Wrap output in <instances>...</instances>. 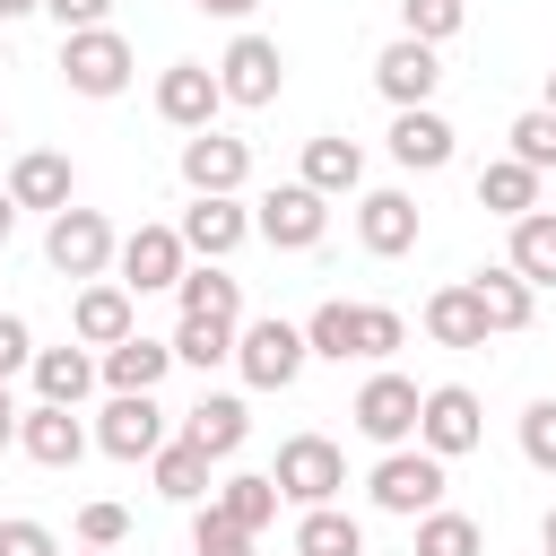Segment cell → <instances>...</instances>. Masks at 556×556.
<instances>
[{
    "label": "cell",
    "instance_id": "cell-44",
    "mask_svg": "<svg viewBox=\"0 0 556 556\" xmlns=\"http://www.w3.org/2000/svg\"><path fill=\"white\" fill-rule=\"evenodd\" d=\"M0 556H61L43 521H0Z\"/></svg>",
    "mask_w": 556,
    "mask_h": 556
},
{
    "label": "cell",
    "instance_id": "cell-6",
    "mask_svg": "<svg viewBox=\"0 0 556 556\" xmlns=\"http://www.w3.org/2000/svg\"><path fill=\"white\" fill-rule=\"evenodd\" d=\"M130 43L113 35V26H87V35H61V78L78 87V96H122L130 87Z\"/></svg>",
    "mask_w": 556,
    "mask_h": 556
},
{
    "label": "cell",
    "instance_id": "cell-8",
    "mask_svg": "<svg viewBox=\"0 0 556 556\" xmlns=\"http://www.w3.org/2000/svg\"><path fill=\"white\" fill-rule=\"evenodd\" d=\"M113 261H122V287H130V295H156V287H182L191 243H182V226H130Z\"/></svg>",
    "mask_w": 556,
    "mask_h": 556
},
{
    "label": "cell",
    "instance_id": "cell-16",
    "mask_svg": "<svg viewBox=\"0 0 556 556\" xmlns=\"http://www.w3.org/2000/svg\"><path fill=\"white\" fill-rule=\"evenodd\" d=\"M243 174H252L243 139H226V130H191L182 139V182L191 191H243Z\"/></svg>",
    "mask_w": 556,
    "mask_h": 556
},
{
    "label": "cell",
    "instance_id": "cell-50",
    "mask_svg": "<svg viewBox=\"0 0 556 556\" xmlns=\"http://www.w3.org/2000/svg\"><path fill=\"white\" fill-rule=\"evenodd\" d=\"M547 547H556V513H547Z\"/></svg>",
    "mask_w": 556,
    "mask_h": 556
},
{
    "label": "cell",
    "instance_id": "cell-40",
    "mask_svg": "<svg viewBox=\"0 0 556 556\" xmlns=\"http://www.w3.org/2000/svg\"><path fill=\"white\" fill-rule=\"evenodd\" d=\"M521 460L556 478V400H530L521 408Z\"/></svg>",
    "mask_w": 556,
    "mask_h": 556
},
{
    "label": "cell",
    "instance_id": "cell-54",
    "mask_svg": "<svg viewBox=\"0 0 556 556\" xmlns=\"http://www.w3.org/2000/svg\"><path fill=\"white\" fill-rule=\"evenodd\" d=\"M0 52H9V43H0Z\"/></svg>",
    "mask_w": 556,
    "mask_h": 556
},
{
    "label": "cell",
    "instance_id": "cell-45",
    "mask_svg": "<svg viewBox=\"0 0 556 556\" xmlns=\"http://www.w3.org/2000/svg\"><path fill=\"white\" fill-rule=\"evenodd\" d=\"M17 417H26V408H17V400H9V382H0V452L17 443Z\"/></svg>",
    "mask_w": 556,
    "mask_h": 556
},
{
    "label": "cell",
    "instance_id": "cell-28",
    "mask_svg": "<svg viewBox=\"0 0 556 556\" xmlns=\"http://www.w3.org/2000/svg\"><path fill=\"white\" fill-rule=\"evenodd\" d=\"M478 208H495V217H530V208H539V174H530L521 156H495V165L478 174Z\"/></svg>",
    "mask_w": 556,
    "mask_h": 556
},
{
    "label": "cell",
    "instance_id": "cell-27",
    "mask_svg": "<svg viewBox=\"0 0 556 556\" xmlns=\"http://www.w3.org/2000/svg\"><path fill=\"white\" fill-rule=\"evenodd\" d=\"M96 374H104V365H96L87 348H35V391L61 400V408H78V400L96 391Z\"/></svg>",
    "mask_w": 556,
    "mask_h": 556
},
{
    "label": "cell",
    "instance_id": "cell-42",
    "mask_svg": "<svg viewBox=\"0 0 556 556\" xmlns=\"http://www.w3.org/2000/svg\"><path fill=\"white\" fill-rule=\"evenodd\" d=\"M43 17H52L61 35H87V26H104V17H113V0H43Z\"/></svg>",
    "mask_w": 556,
    "mask_h": 556
},
{
    "label": "cell",
    "instance_id": "cell-2",
    "mask_svg": "<svg viewBox=\"0 0 556 556\" xmlns=\"http://www.w3.org/2000/svg\"><path fill=\"white\" fill-rule=\"evenodd\" d=\"M304 356H313V348H304V330H295V321H278V313L235 330V365H243V382H252V391H287V382L304 374Z\"/></svg>",
    "mask_w": 556,
    "mask_h": 556
},
{
    "label": "cell",
    "instance_id": "cell-4",
    "mask_svg": "<svg viewBox=\"0 0 556 556\" xmlns=\"http://www.w3.org/2000/svg\"><path fill=\"white\" fill-rule=\"evenodd\" d=\"M113 252H122V243H113L104 208H52V226H43V261H52L61 278H104Z\"/></svg>",
    "mask_w": 556,
    "mask_h": 556
},
{
    "label": "cell",
    "instance_id": "cell-48",
    "mask_svg": "<svg viewBox=\"0 0 556 556\" xmlns=\"http://www.w3.org/2000/svg\"><path fill=\"white\" fill-rule=\"evenodd\" d=\"M9 235H17V200L0 191V243H9Z\"/></svg>",
    "mask_w": 556,
    "mask_h": 556
},
{
    "label": "cell",
    "instance_id": "cell-25",
    "mask_svg": "<svg viewBox=\"0 0 556 556\" xmlns=\"http://www.w3.org/2000/svg\"><path fill=\"white\" fill-rule=\"evenodd\" d=\"M182 434H191L208 460H226V452H243V434H252V408H243L235 391H208V400L182 417Z\"/></svg>",
    "mask_w": 556,
    "mask_h": 556
},
{
    "label": "cell",
    "instance_id": "cell-17",
    "mask_svg": "<svg viewBox=\"0 0 556 556\" xmlns=\"http://www.w3.org/2000/svg\"><path fill=\"white\" fill-rule=\"evenodd\" d=\"M243 235H252V217L235 208V191H191V208H182V243H191L200 261H226Z\"/></svg>",
    "mask_w": 556,
    "mask_h": 556
},
{
    "label": "cell",
    "instance_id": "cell-38",
    "mask_svg": "<svg viewBox=\"0 0 556 556\" xmlns=\"http://www.w3.org/2000/svg\"><path fill=\"white\" fill-rule=\"evenodd\" d=\"M400 339H408V321L391 313V304H356V356H400Z\"/></svg>",
    "mask_w": 556,
    "mask_h": 556
},
{
    "label": "cell",
    "instance_id": "cell-5",
    "mask_svg": "<svg viewBox=\"0 0 556 556\" xmlns=\"http://www.w3.org/2000/svg\"><path fill=\"white\" fill-rule=\"evenodd\" d=\"M269 478H278V495H287V504H330V495L348 486V460H339V443H330V434H287Z\"/></svg>",
    "mask_w": 556,
    "mask_h": 556
},
{
    "label": "cell",
    "instance_id": "cell-1",
    "mask_svg": "<svg viewBox=\"0 0 556 556\" xmlns=\"http://www.w3.org/2000/svg\"><path fill=\"white\" fill-rule=\"evenodd\" d=\"M252 235H261V243H278V252H313V243L330 235V200H321L313 182H278V191H261Z\"/></svg>",
    "mask_w": 556,
    "mask_h": 556
},
{
    "label": "cell",
    "instance_id": "cell-21",
    "mask_svg": "<svg viewBox=\"0 0 556 556\" xmlns=\"http://www.w3.org/2000/svg\"><path fill=\"white\" fill-rule=\"evenodd\" d=\"M96 365H104V391H156V382L174 374V339H148V330H130V339H113Z\"/></svg>",
    "mask_w": 556,
    "mask_h": 556
},
{
    "label": "cell",
    "instance_id": "cell-52",
    "mask_svg": "<svg viewBox=\"0 0 556 556\" xmlns=\"http://www.w3.org/2000/svg\"><path fill=\"white\" fill-rule=\"evenodd\" d=\"M0 139H9V122H0Z\"/></svg>",
    "mask_w": 556,
    "mask_h": 556
},
{
    "label": "cell",
    "instance_id": "cell-29",
    "mask_svg": "<svg viewBox=\"0 0 556 556\" xmlns=\"http://www.w3.org/2000/svg\"><path fill=\"white\" fill-rule=\"evenodd\" d=\"M182 313H208V321H243V278H226L217 261H200V269H182Z\"/></svg>",
    "mask_w": 556,
    "mask_h": 556
},
{
    "label": "cell",
    "instance_id": "cell-51",
    "mask_svg": "<svg viewBox=\"0 0 556 556\" xmlns=\"http://www.w3.org/2000/svg\"><path fill=\"white\" fill-rule=\"evenodd\" d=\"M87 556H113V547H87Z\"/></svg>",
    "mask_w": 556,
    "mask_h": 556
},
{
    "label": "cell",
    "instance_id": "cell-47",
    "mask_svg": "<svg viewBox=\"0 0 556 556\" xmlns=\"http://www.w3.org/2000/svg\"><path fill=\"white\" fill-rule=\"evenodd\" d=\"M35 9H43V0H0V26H9V17H35Z\"/></svg>",
    "mask_w": 556,
    "mask_h": 556
},
{
    "label": "cell",
    "instance_id": "cell-9",
    "mask_svg": "<svg viewBox=\"0 0 556 556\" xmlns=\"http://www.w3.org/2000/svg\"><path fill=\"white\" fill-rule=\"evenodd\" d=\"M478 434H486L478 391H469V382H434L426 408H417V443H426L434 460H460V452H478Z\"/></svg>",
    "mask_w": 556,
    "mask_h": 556
},
{
    "label": "cell",
    "instance_id": "cell-10",
    "mask_svg": "<svg viewBox=\"0 0 556 556\" xmlns=\"http://www.w3.org/2000/svg\"><path fill=\"white\" fill-rule=\"evenodd\" d=\"M417 408H426V391H417L408 374H374V382L356 391V434L382 443V452H400V443L417 434Z\"/></svg>",
    "mask_w": 556,
    "mask_h": 556
},
{
    "label": "cell",
    "instance_id": "cell-11",
    "mask_svg": "<svg viewBox=\"0 0 556 556\" xmlns=\"http://www.w3.org/2000/svg\"><path fill=\"white\" fill-rule=\"evenodd\" d=\"M96 443H104L113 460H156V452H165V408H156V391H113L104 417H96Z\"/></svg>",
    "mask_w": 556,
    "mask_h": 556
},
{
    "label": "cell",
    "instance_id": "cell-7",
    "mask_svg": "<svg viewBox=\"0 0 556 556\" xmlns=\"http://www.w3.org/2000/svg\"><path fill=\"white\" fill-rule=\"evenodd\" d=\"M217 87H226V104L261 113V104H278V87H287V52H278L269 35H235L226 61H217Z\"/></svg>",
    "mask_w": 556,
    "mask_h": 556
},
{
    "label": "cell",
    "instance_id": "cell-26",
    "mask_svg": "<svg viewBox=\"0 0 556 556\" xmlns=\"http://www.w3.org/2000/svg\"><path fill=\"white\" fill-rule=\"evenodd\" d=\"M208 504H217L235 530H252V539H261V530L278 521V478H269V469H235V478H226Z\"/></svg>",
    "mask_w": 556,
    "mask_h": 556
},
{
    "label": "cell",
    "instance_id": "cell-13",
    "mask_svg": "<svg viewBox=\"0 0 556 556\" xmlns=\"http://www.w3.org/2000/svg\"><path fill=\"white\" fill-rule=\"evenodd\" d=\"M17 452H26L35 469H78V452H87V426H78V408H61V400H35V408L17 417Z\"/></svg>",
    "mask_w": 556,
    "mask_h": 556
},
{
    "label": "cell",
    "instance_id": "cell-34",
    "mask_svg": "<svg viewBox=\"0 0 556 556\" xmlns=\"http://www.w3.org/2000/svg\"><path fill=\"white\" fill-rule=\"evenodd\" d=\"M478 547H486V530L469 513H443V504L417 513V556H478Z\"/></svg>",
    "mask_w": 556,
    "mask_h": 556
},
{
    "label": "cell",
    "instance_id": "cell-31",
    "mask_svg": "<svg viewBox=\"0 0 556 556\" xmlns=\"http://www.w3.org/2000/svg\"><path fill=\"white\" fill-rule=\"evenodd\" d=\"M530 287H556V217L547 208H530V217H513V252H504Z\"/></svg>",
    "mask_w": 556,
    "mask_h": 556
},
{
    "label": "cell",
    "instance_id": "cell-19",
    "mask_svg": "<svg viewBox=\"0 0 556 556\" xmlns=\"http://www.w3.org/2000/svg\"><path fill=\"white\" fill-rule=\"evenodd\" d=\"M70 191H78V165H70L61 148H26V156L9 165V200H17V208H70Z\"/></svg>",
    "mask_w": 556,
    "mask_h": 556
},
{
    "label": "cell",
    "instance_id": "cell-20",
    "mask_svg": "<svg viewBox=\"0 0 556 556\" xmlns=\"http://www.w3.org/2000/svg\"><path fill=\"white\" fill-rule=\"evenodd\" d=\"M356 235H365L374 261H400V252L417 243V200H408V191H365V200H356Z\"/></svg>",
    "mask_w": 556,
    "mask_h": 556
},
{
    "label": "cell",
    "instance_id": "cell-53",
    "mask_svg": "<svg viewBox=\"0 0 556 556\" xmlns=\"http://www.w3.org/2000/svg\"><path fill=\"white\" fill-rule=\"evenodd\" d=\"M547 556H556V547H547Z\"/></svg>",
    "mask_w": 556,
    "mask_h": 556
},
{
    "label": "cell",
    "instance_id": "cell-15",
    "mask_svg": "<svg viewBox=\"0 0 556 556\" xmlns=\"http://www.w3.org/2000/svg\"><path fill=\"white\" fill-rule=\"evenodd\" d=\"M70 330H78V348H113V339H130V330H139L130 287H122V278H87L78 304H70Z\"/></svg>",
    "mask_w": 556,
    "mask_h": 556
},
{
    "label": "cell",
    "instance_id": "cell-14",
    "mask_svg": "<svg viewBox=\"0 0 556 556\" xmlns=\"http://www.w3.org/2000/svg\"><path fill=\"white\" fill-rule=\"evenodd\" d=\"M374 87L391 96V113H408V104H426V96L443 87V61H434V43H417V35H400V43H382V61H374Z\"/></svg>",
    "mask_w": 556,
    "mask_h": 556
},
{
    "label": "cell",
    "instance_id": "cell-24",
    "mask_svg": "<svg viewBox=\"0 0 556 556\" xmlns=\"http://www.w3.org/2000/svg\"><path fill=\"white\" fill-rule=\"evenodd\" d=\"M469 287H478V304H486V330H530V313H539V287H530V278H521L513 261L478 269Z\"/></svg>",
    "mask_w": 556,
    "mask_h": 556
},
{
    "label": "cell",
    "instance_id": "cell-33",
    "mask_svg": "<svg viewBox=\"0 0 556 556\" xmlns=\"http://www.w3.org/2000/svg\"><path fill=\"white\" fill-rule=\"evenodd\" d=\"M235 330H243V321L182 313V330H174V365H200V374H208V365H226V356H235Z\"/></svg>",
    "mask_w": 556,
    "mask_h": 556
},
{
    "label": "cell",
    "instance_id": "cell-46",
    "mask_svg": "<svg viewBox=\"0 0 556 556\" xmlns=\"http://www.w3.org/2000/svg\"><path fill=\"white\" fill-rule=\"evenodd\" d=\"M191 9H208V17H252L261 0H191Z\"/></svg>",
    "mask_w": 556,
    "mask_h": 556
},
{
    "label": "cell",
    "instance_id": "cell-43",
    "mask_svg": "<svg viewBox=\"0 0 556 556\" xmlns=\"http://www.w3.org/2000/svg\"><path fill=\"white\" fill-rule=\"evenodd\" d=\"M17 365H35V330H26L17 313H0V382H9Z\"/></svg>",
    "mask_w": 556,
    "mask_h": 556
},
{
    "label": "cell",
    "instance_id": "cell-49",
    "mask_svg": "<svg viewBox=\"0 0 556 556\" xmlns=\"http://www.w3.org/2000/svg\"><path fill=\"white\" fill-rule=\"evenodd\" d=\"M547 113H556V70H547Z\"/></svg>",
    "mask_w": 556,
    "mask_h": 556
},
{
    "label": "cell",
    "instance_id": "cell-30",
    "mask_svg": "<svg viewBox=\"0 0 556 556\" xmlns=\"http://www.w3.org/2000/svg\"><path fill=\"white\" fill-rule=\"evenodd\" d=\"M295 556H365V530H356L339 504H304V521H295Z\"/></svg>",
    "mask_w": 556,
    "mask_h": 556
},
{
    "label": "cell",
    "instance_id": "cell-3",
    "mask_svg": "<svg viewBox=\"0 0 556 556\" xmlns=\"http://www.w3.org/2000/svg\"><path fill=\"white\" fill-rule=\"evenodd\" d=\"M365 486H374V504H382V513L417 521V513H434V504H443V460H434L426 443H417V452L400 443V452H382V460H374V478H365Z\"/></svg>",
    "mask_w": 556,
    "mask_h": 556
},
{
    "label": "cell",
    "instance_id": "cell-37",
    "mask_svg": "<svg viewBox=\"0 0 556 556\" xmlns=\"http://www.w3.org/2000/svg\"><path fill=\"white\" fill-rule=\"evenodd\" d=\"M504 139H513V156H521L530 174H556V113H547V104H539V113H521Z\"/></svg>",
    "mask_w": 556,
    "mask_h": 556
},
{
    "label": "cell",
    "instance_id": "cell-41",
    "mask_svg": "<svg viewBox=\"0 0 556 556\" xmlns=\"http://www.w3.org/2000/svg\"><path fill=\"white\" fill-rule=\"evenodd\" d=\"M78 539H87V547H122V539H130V513H122V504H78Z\"/></svg>",
    "mask_w": 556,
    "mask_h": 556
},
{
    "label": "cell",
    "instance_id": "cell-12",
    "mask_svg": "<svg viewBox=\"0 0 556 556\" xmlns=\"http://www.w3.org/2000/svg\"><path fill=\"white\" fill-rule=\"evenodd\" d=\"M217 104H226V87H217L208 61H174V70L156 78V113H165L174 130H217Z\"/></svg>",
    "mask_w": 556,
    "mask_h": 556
},
{
    "label": "cell",
    "instance_id": "cell-32",
    "mask_svg": "<svg viewBox=\"0 0 556 556\" xmlns=\"http://www.w3.org/2000/svg\"><path fill=\"white\" fill-rule=\"evenodd\" d=\"M148 469H156V495H174V504H200V495H208V452H200L191 434H182V443H165Z\"/></svg>",
    "mask_w": 556,
    "mask_h": 556
},
{
    "label": "cell",
    "instance_id": "cell-39",
    "mask_svg": "<svg viewBox=\"0 0 556 556\" xmlns=\"http://www.w3.org/2000/svg\"><path fill=\"white\" fill-rule=\"evenodd\" d=\"M191 556H252V530H235L217 504L191 513Z\"/></svg>",
    "mask_w": 556,
    "mask_h": 556
},
{
    "label": "cell",
    "instance_id": "cell-23",
    "mask_svg": "<svg viewBox=\"0 0 556 556\" xmlns=\"http://www.w3.org/2000/svg\"><path fill=\"white\" fill-rule=\"evenodd\" d=\"M295 182H313L321 200H339V191L365 182V148L339 139V130H321V139H304V174H295Z\"/></svg>",
    "mask_w": 556,
    "mask_h": 556
},
{
    "label": "cell",
    "instance_id": "cell-36",
    "mask_svg": "<svg viewBox=\"0 0 556 556\" xmlns=\"http://www.w3.org/2000/svg\"><path fill=\"white\" fill-rule=\"evenodd\" d=\"M460 17H469V0H400V35H417V43H452Z\"/></svg>",
    "mask_w": 556,
    "mask_h": 556
},
{
    "label": "cell",
    "instance_id": "cell-18",
    "mask_svg": "<svg viewBox=\"0 0 556 556\" xmlns=\"http://www.w3.org/2000/svg\"><path fill=\"white\" fill-rule=\"evenodd\" d=\"M391 156H400L408 174H443V165H452V122H443L434 104L391 113Z\"/></svg>",
    "mask_w": 556,
    "mask_h": 556
},
{
    "label": "cell",
    "instance_id": "cell-35",
    "mask_svg": "<svg viewBox=\"0 0 556 556\" xmlns=\"http://www.w3.org/2000/svg\"><path fill=\"white\" fill-rule=\"evenodd\" d=\"M304 348L313 356H356V304H313V321H304Z\"/></svg>",
    "mask_w": 556,
    "mask_h": 556
},
{
    "label": "cell",
    "instance_id": "cell-22",
    "mask_svg": "<svg viewBox=\"0 0 556 556\" xmlns=\"http://www.w3.org/2000/svg\"><path fill=\"white\" fill-rule=\"evenodd\" d=\"M426 339H434V348H486V304H478L469 278L426 295Z\"/></svg>",
    "mask_w": 556,
    "mask_h": 556
}]
</instances>
